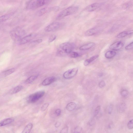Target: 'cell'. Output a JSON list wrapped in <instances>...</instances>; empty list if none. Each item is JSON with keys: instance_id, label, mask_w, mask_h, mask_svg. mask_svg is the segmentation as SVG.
<instances>
[{"instance_id": "1", "label": "cell", "mask_w": 133, "mask_h": 133, "mask_svg": "<svg viewBox=\"0 0 133 133\" xmlns=\"http://www.w3.org/2000/svg\"><path fill=\"white\" fill-rule=\"evenodd\" d=\"M74 48V45L73 44L68 43H63L59 47L57 54L60 56L68 55L72 51Z\"/></svg>"}, {"instance_id": "2", "label": "cell", "mask_w": 133, "mask_h": 133, "mask_svg": "<svg viewBox=\"0 0 133 133\" xmlns=\"http://www.w3.org/2000/svg\"><path fill=\"white\" fill-rule=\"evenodd\" d=\"M49 0H32L28 1L26 4V8L28 10H33L45 5L50 2Z\"/></svg>"}, {"instance_id": "3", "label": "cell", "mask_w": 133, "mask_h": 133, "mask_svg": "<svg viewBox=\"0 0 133 133\" xmlns=\"http://www.w3.org/2000/svg\"><path fill=\"white\" fill-rule=\"evenodd\" d=\"M25 31L19 27H17L12 29L10 32V35L13 40L19 41L25 35Z\"/></svg>"}, {"instance_id": "4", "label": "cell", "mask_w": 133, "mask_h": 133, "mask_svg": "<svg viewBox=\"0 0 133 133\" xmlns=\"http://www.w3.org/2000/svg\"><path fill=\"white\" fill-rule=\"evenodd\" d=\"M78 8L77 7H70L64 10L59 13L57 16L58 19H62L66 16L74 14L78 11Z\"/></svg>"}, {"instance_id": "5", "label": "cell", "mask_w": 133, "mask_h": 133, "mask_svg": "<svg viewBox=\"0 0 133 133\" xmlns=\"http://www.w3.org/2000/svg\"><path fill=\"white\" fill-rule=\"evenodd\" d=\"M45 94V91H39L29 95L27 99V101L31 103L35 102L43 97Z\"/></svg>"}, {"instance_id": "6", "label": "cell", "mask_w": 133, "mask_h": 133, "mask_svg": "<svg viewBox=\"0 0 133 133\" xmlns=\"http://www.w3.org/2000/svg\"><path fill=\"white\" fill-rule=\"evenodd\" d=\"M78 69L74 68L66 71L63 73V77L66 79H70L74 77L78 73Z\"/></svg>"}, {"instance_id": "7", "label": "cell", "mask_w": 133, "mask_h": 133, "mask_svg": "<svg viewBox=\"0 0 133 133\" xmlns=\"http://www.w3.org/2000/svg\"><path fill=\"white\" fill-rule=\"evenodd\" d=\"M36 36V34L32 33L24 36L19 41V44L20 45H23L35 39Z\"/></svg>"}, {"instance_id": "8", "label": "cell", "mask_w": 133, "mask_h": 133, "mask_svg": "<svg viewBox=\"0 0 133 133\" xmlns=\"http://www.w3.org/2000/svg\"><path fill=\"white\" fill-rule=\"evenodd\" d=\"M61 25L60 23L58 22H54L47 26L45 30V31L47 32L55 31L59 29Z\"/></svg>"}, {"instance_id": "9", "label": "cell", "mask_w": 133, "mask_h": 133, "mask_svg": "<svg viewBox=\"0 0 133 133\" xmlns=\"http://www.w3.org/2000/svg\"><path fill=\"white\" fill-rule=\"evenodd\" d=\"M124 46V44L122 42L119 41L112 44L110 47V48L112 50L117 51L121 49Z\"/></svg>"}, {"instance_id": "10", "label": "cell", "mask_w": 133, "mask_h": 133, "mask_svg": "<svg viewBox=\"0 0 133 133\" xmlns=\"http://www.w3.org/2000/svg\"><path fill=\"white\" fill-rule=\"evenodd\" d=\"M58 8L57 7H54L53 8H42L39 10L38 12V15L39 16H41L43 15L49 11H56L58 10Z\"/></svg>"}, {"instance_id": "11", "label": "cell", "mask_w": 133, "mask_h": 133, "mask_svg": "<svg viewBox=\"0 0 133 133\" xmlns=\"http://www.w3.org/2000/svg\"><path fill=\"white\" fill-rule=\"evenodd\" d=\"M100 5V4L99 3L93 4L87 6L86 8V10L88 12H92L94 11L99 8Z\"/></svg>"}, {"instance_id": "12", "label": "cell", "mask_w": 133, "mask_h": 133, "mask_svg": "<svg viewBox=\"0 0 133 133\" xmlns=\"http://www.w3.org/2000/svg\"><path fill=\"white\" fill-rule=\"evenodd\" d=\"M56 80V78L54 77H48L45 79L42 83V84L44 86L50 85L55 82Z\"/></svg>"}, {"instance_id": "13", "label": "cell", "mask_w": 133, "mask_h": 133, "mask_svg": "<svg viewBox=\"0 0 133 133\" xmlns=\"http://www.w3.org/2000/svg\"><path fill=\"white\" fill-rule=\"evenodd\" d=\"M95 45V44L94 43L91 42L81 46L79 49L80 50L82 51L87 50L92 48Z\"/></svg>"}, {"instance_id": "14", "label": "cell", "mask_w": 133, "mask_h": 133, "mask_svg": "<svg viewBox=\"0 0 133 133\" xmlns=\"http://www.w3.org/2000/svg\"><path fill=\"white\" fill-rule=\"evenodd\" d=\"M14 120L12 118H9L5 119L0 122V127L5 126L13 122Z\"/></svg>"}, {"instance_id": "15", "label": "cell", "mask_w": 133, "mask_h": 133, "mask_svg": "<svg viewBox=\"0 0 133 133\" xmlns=\"http://www.w3.org/2000/svg\"><path fill=\"white\" fill-rule=\"evenodd\" d=\"M99 57L98 55H96L92 57L87 59L84 62V65L85 66H88L90 63L93 62L96 59Z\"/></svg>"}, {"instance_id": "16", "label": "cell", "mask_w": 133, "mask_h": 133, "mask_svg": "<svg viewBox=\"0 0 133 133\" xmlns=\"http://www.w3.org/2000/svg\"><path fill=\"white\" fill-rule=\"evenodd\" d=\"M77 107V104L74 102H72L68 103L66 106V109L68 111L71 112L74 110Z\"/></svg>"}, {"instance_id": "17", "label": "cell", "mask_w": 133, "mask_h": 133, "mask_svg": "<svg viewBox=\"0 0 133 133\" xmlns=\"http://www.w3.org/2000/svg\"><path fill=\"white\" fill-rule=\"evenodd\" d=\"M133 33V30L128 31L122 32L118 34L117 36V38H121L124 37L128 35H130Z\"/></svg>"}, {"instance_id": "18", "label": "cell", "mask_w": 133, "mask_h": 133, "mask_svg": "<svg viewBox=\"0 0 133 133\" xmlns=\"http://www.w3.org/2000/svg\"><path fill=\"white\" fill-rule=\"evenodd\" d=\"M33 127V124L31 123H29L24 128L22 133H30Z\"/></svg>"}, {"instance_id": "19", "label": "cell", "mask_w": 133, "mask_h": 133, "mask_svg": "<svg viewBox=\"0 0 133 133\" xmlns=\"http://www.w3.org/2000/svg\"><path fill=\"white\" fill-rule=\"evenodd\" d=\"M117 53L115 52L110 51H108L106 53L105 56L106 58L110 59L114 57L116 55Z\"/></svg>"}, {"instance_id": "20", "label": "cell", "mask_w": 133, "mask_h": 133, "mask_svg": "<svg viewBox=\"0 0 133 133\" xmlns=\"http://www.w3.org/2000/svg\"><path fill=\"white\" fill-rule=\"evenodd\" d=\"M38 77V75H34L31 76L26 80L25 83L27 84H29L33 82Z\"/></svg>"}, {"instance_id": "21", "label": "cell", "mask_w": 133, "mask_h": 133, "mask_svg": "<svg viewBox=\"0 0 133 133\" xmlns=\"http://www.w3.org/2000/svg\"><path fill=\"white\" fill-rule=\"evenodd\" d=\"M97 32L96 29H90L86 32L85 35L88 36H93L95 35L96 33Z\"/></svg>"}, {"instance_id": "22", "label": "cell", "mask_w": 133, "mask_h": 133, "mask_svg": "<svg viewBox=\"0 0 133 133\" xmlns=\"http://www.w3.org/2000/svg\"><path fill=\"white\" fill-rule=\"evenodd\" d=\"M11 14H6L0 17V23L8 20L10 18Z\"/></svg>"}, {"instance_id": "23", "label": "cell", "mask_w": 133, "mask_h": 133, "mask_svg": "<svg viewBox=\"0 0 133 133\" xmlns=\"http://www.w3.org/2000/svg\"><path fill=\"white\" fill-rule=\"evenodd\" d=\"M23 87L22 86H18L14 88L11 92L12 94H14L20 91L23 89Z\"/></svg>"}, {"instance_id": "24", "label": "cell", "mask_w": 133, "mask_h": 133, "mask_svg": "<svg viewBox=\"0 0 133 133\" xmlns=\"http://www.w3.org/2000/svg\"><path fill=\"white\" fill-rule=\"evenodd\" d=\"M68 55L70 57L72 58H77L80 56L79 54L78 53L73 51L69 54Z\"/></svg>"}, {"instance_id": "25", "label": "cell", "mask_w": 133, "mask_h": 133, "mask_svg": "<svg viewBox=\"0 0 133 133\" xmlns=\"http://www.w3.org/2000/svg\"><path fill=\"white\" fill-rule=\"evenodd\" d=\"M15 69L14 68H12L10 69L7 70L4 73V74L5 76L9 75L13 73L15 71Z\"/></svg>"}, {"instance_id": "26", "label": "cell", "mask_w": 133, "mask_h": 133, "mask_svg": "<svg viewBox=\"0 0 133 133\" xmlns=\"http://www.w3.org/2000/svg\"><path fill=\"white\" fill-rule=\"evenodd\" d=\"M49 103H44L42 106L41 107V111L42 112L45 111L49 106Z\"/></svg>"}, {"instance_id": "27", "label": "cell", "mask_w": 133, "mask_h": 133, "mask_svg": "<svg viewBox=\"0 0 133 133\" xmlns=\"http://www.w3.org/2000/svg\"><path fill=\"white\" fill-rule=\"evenodd\" d=\"M101 107L100 106L98 105L95 108L94 112V116H97L99 113Z\"/></svg>"}, {"instance_id": "28", "label": "cell", "mask_w": 133, "mask_h": 133, "mask_svg": "<svg viewBox=\"0 0 133 133\" xmlns=\"http://www.w3.org/2000/svg\"><path fill=\"white\" fill-rule=\"evenodd\" d=\"M82 128L80 126L76 127L74 130V133H81L82 131Z\"/></svg>"}, {"instance_id": "29", "label": "cell", "mask_w": 133, "mask_h": 133, "mask_svg": "<svg viewBox=\"0 0 133 133\" xmlns=\"http://www.w3.org/2000/svg\"><path fill=\"white\" fill-rule=\"evenodd\" d=\"M127 127L129 129H132L133 128V120H130L127 124Z\"/></svg>"}, {"instance_id": "30", "label": "cell", "mask_w": 133, "mask_h": 133, "mask_svg": "<svg viewBox=\"0 0 133 133\" xmlns=\"http://www.w3.org/2000/svg\"><path fill=\"white\" fill-rule=\"evenodd\" d=\"M68 127L67 126H66L61 129L60 133H68Z\"/></svg>"}, {"instance_id": "31", "label": "cell", "mask_w": 133, "mask_h": 133, "mask_svg": "<svg viewBox=\"0 0 133 133\" xmlns=\"http://www.w3.org/2000/svg\"><path fill=\"white\" fill-rule=\"evenodd\" d=\"M133 43H130L125 47V49L126 50H129L133 49Z\"/></svg>"}, {"instance_id": "32", "label": "cell", "mask_w": 133, "mask_h": 133, "mask_svg": "<svg viewBox=\"0 0 133 133\" xmlns=\"http://www.w3.org/2000/svg\"><path fill=\"white\" fill-rule=\"evenodd\" d=\"M56 38V36L55 35H51L49 38L48 42L49 43H51L55 40Z\"/></svg>"}, {"instance_id": "33", "label": "cell", "mask_w": 133, "mask_h": 133, "mask_svg": "<svg viewBox=\"0 0 133 133\" xmlns=\"http://www.w3.org/2000/svg\"><path fill=\"white\" fill-rule=\"evenodd\" d=\"M121 94L122 97H125L128 95V92L126 90H123L122 91Z\"/></svg>"}, {"instance_id": "34", "label": "cell", "mask_w": 133, "mask_h": 133, "mask_svg": "<svg viewBox=\"0 0 133 133\" xmlns=\"http://www.w3.org/2000/svg\"><path fill=\"white\" fill-rule=\"evenodd\" d=\"M125 105L122 104L119 107V110L121 112H122L125 110Z\"/></svg>"}, {"instance_id": "35", "label": "cell", "mask_w": 133, "mask_h": 133, "mask_svg": "<svg viewBox=\"0 0 133 133\" xmlns=\"http://www.w3.org/2000/svg\"><path fill=\"white\" fill-rule=\"evenodd\" d=\"M106 84L104 81H102L99 84V87L101 88H102L105 86Z\"/></svg>"}, {"instance_id": "36", "label": "cell", "mask_w": 133, "mask_h": 133, "mask_svg": "<svg viewBox=\"0 0 133 133\" xmlns=\"http://www.w3.org/2000/svg\"><path fill=\"white\" fill-rule=\"evenodd\" d=\"M61 111L60 109H57L55 111V114L58 116H60L61 114Z\"/></svg>"}, {"instance_id": "37", "label": "cell", "mask_w": 133, "mask_h": 133, "mask_svg": "<svg viewBox=\"0 0 133 133\" xmlns=\"http://www.w3.org/2000/svg\"><path fill=\"white\" fill-rule=\"evenodd\" d=\"M113 110V106L112 105H110L108 108V113L109 114H111Z\"/></svg>"}, {"instance_id": "38", "label": "cell", "mask_w": 133, "mask_h": 133, "mask_svg": "<svg viewBox=\"0 0 133 133\" xmlns=\"http://www.w3.org/2000/svg\"><path fill=\"white\" fill-rule=\"evenodd\" d=\"M42 41V39H37V40H34L32 41V42L33 43H41Z\"/></svg>"}, {"instance_id": "39", "label": "cell", "mask_w": 133, "mask_h": 133, "mask_svg": "<svg viewBox=\"0 0 133 133\" xmlns=\"http://www.w3.org/2000/svg\"><path fill=\"white\" fill-rule=\"evenodd\" d=\"M61 125V123L60 122L58 121L56 122L55 125V127L56 128L59 127Z\"/></svg>"}]
</instances>
